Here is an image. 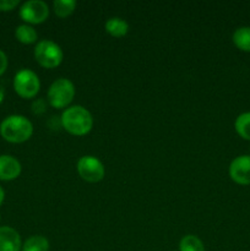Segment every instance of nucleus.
<instances>
[{
    "label": "nucleus",
    "instance_id": "obj_1",
    "mask_svg": "<svg viewBox=\"0 0 250 251\" xmlns=\"http://www.w3.org/2000/svg\"><path fill=\"white\" fill-rule=\"evenodd\" d=\"M61 126L74 136H85L92 130L93 118L82 105L66 108L60 118Z\"/></svg>",
    "mask_w": 250,
    "mask_h": 251
},
{
    "label": "nucleus",
    "instance_id": "obj_2",
    "mask_svg": "<svg viewBox=\"0 0 250 251\" xmlns=\"http://www.w3.org/2000/svg\"><path fill=\"white\" fill-rule=\"evenodd\" d=\"M33 125L24 115L14 114L5 118L0 124V135L10 144H22L31 139Z\"/></svg>",
    "mask_w": 250,
    "mask_h": 251
},
{
    "label": "nucleus",
    "instance_id": "obj_3",
    "mask_svg": "<svg viewBox=\"0 0 250 251\" xmlns=\"http://www.w3.org/2000/svg\"><path fill=\"white\" fill-rule=\"evenodd\" d=\"M64 53L60 46L55 42L43 39L37 43L34 48V59L37 63L46 69H54L59 66L63 61Z\"/></svg>",
    "mask_w": 250,
    "mask_h": 251
},
{
    "label": "nucleus",
    "instance_id": "obj_4",
    "mask_svg": "<svg viewBox=\"0 0 250 251\" xmlns=\"http://www.w3.org/2000/svg\"><path fill=\"white\" fill-rule=\"evenodd\" d=\"M75 97V86L69 78H58L48 90L49 104L56 109L66 108Z\"/></svg>",
    "mask_w": 250,
    "mask_h": 251
},
{
    "label": "nucleus",
    "instance_id": "obj_5",
    "mask_svg": "<svg viewBox=\"0 0 250 251\" xmlns=\"http://www.w3.org/2000/svg\"><path fill=\"white\" fill-rule=\"evenodd\" d=\"M14 90L24 100H31L41 90V81L34 71L22 69L17 71L14 77Z\"/></svg>",
    "mask_w": 250,
    "mask_h": 251
},
{
    "label": "nucleus",
    "instance_id": "obj_6",
    "mask_svg": "<svg viewBox=\"0 0 250 251\" xmlns=\"http://www.w3.org/2000/svg\"><path fill=\"white\" fill-rule=\"evenodd\" d=\"M77 173L87 183H98L104 178L105 169L102 162L93 156H83L77 162Z\"/></svg>",
    "mask_w": 250,
    "mask_h": 251
},
{
    "label": "nucleus",
    "instance_id": "obj_7",
    "mask_svg": "<svg viewBox=\"0 0 250 251\" xmlns=\"http://www.w3.org/2000/svg\"><path fill=\"white\" fill-rule=\"evenodd\" d=\"M49 16V7L43 0H28L20 7V17L27 25H39Z\"/></svg>",
    "mask_w": 250,
    "mask_h": 251
},
{
    "label": "nucleus",
    "instance_id": "obj_8",
    "mask_svg": "<svg viewBox=\"0 0 250 251\" xmlns=\"http://www.w3.org/2000/svg\"><path fill=\"white\" fill-rule=\"evenodd\" d=\"M228 173L234 183L239 185H250V154L235 157L230 162Z\"/></svg>",
    "mask_w": 250,
    "mask_h": 251
},
{
    "label": "nucleus",
    "instance_id": "obj_9",
    "mask_svg": "<svg viewBox=\"0 0 250 251\" xmlns=\"http://www.w3.org/2000/svg\"><path fill=\"white\" fill-rule=\"evenodd\" d=\"M21 163L10 154H0V180L10 181L21 174Z\"/></svg>",
    "mask_w": 250,
    "mask_h": 251
},
{
    "label": "nucleus",
    "instance_id": "obj_10",
    "mask_svg": "<svg viewBox=\"0 0 250 251\" xmlns=\"http://www.w3.org/2000/svg\"><path fill=\"white\" fill-rule=\"evenodd\" d=\"M22 242L19 232L7 226L0 227V251H21Z\"/></svg>",
    "mask_w": 250,
    "mask_h": 251
},
{
    "label": "nucleus",
    "instance_id": "obj_11",
    "mask_svg": "<svg viewBox=\"0 0 250 251\" xmlns=\"http://www.w3.org/2000/svg\"><path fill=\"white\" fill-rule=\"evenodd\" d=\"M105 31L114 38H122L129 32V25L120 17H112L105 22Z\"/></svg>",
    "mask_w": 250,
    "mask_h": 251
},
{
    "label": "nucleus",
    "instance_id": "obj_12",
    "mask_svg": "<svg viewBox=\"0 0 250 251\" xmlns=\"http://www.w3.org/2000/svg\"><path fill=\"white\" fill-rule=\"evenodd\" d=\"M15 37L17 41L22 44H32L36 43L38 34H37L36 29L31 26V25H20L15 29Z\"/></svg>",
    "mask_w": 250,
    "mask_h": 251
},
{
    "label": "nucleus",
    "instance_id": "obj_13",
    "mask_svg": "<svg viewBox=\"0 0 250 251\" xmlns=\"http://www.w3.org/2000/svg\"><path fill=\"white\" fill-rule=\"evenodd\" d=\"M233 43L238 49L250 53V27H239L233 33Z\"/></svg>",
    "mask_w": 250,
    "mask_h": 251
},
{
    "label": "nucleus",
    "instance_id": "obj_14",
    "mask_svg": "<svg viewBox=\"0 0 250 251\" xmlns=\"http://www.w3.org/2000/svg\"><path fill=\"white\" fill-rule=\"evenodd\" d=\"M21 251H49V240L43 235H32L22 244Z\"/></svg>",
    "mask_w": 250,
    "mask_h": 251
},
{
    "label": "nucleus",
    "instance_id": "obj_15",
    "mask_svg": "<svg viewBox=\"0 0 250 251\" xmlns=\"http://www.w3.org/2000/svg\"><path fill=\"white\" fill-rule=\"evenodd\" d=\"M234 127L237 134L242 139L250 141V112L242 113L240 115H238L234 123Z\"/></svg>",
    "mask_w": 250,
    "mask_h": 251
},
{
    "label": "nucleus",
    "instance_id": "obj_16",
    "mask_svg": "<svg viewBox=\"0 0 250 251\" xmlns=\"http://www.w3.org/2000/svg\"><path fill=\"white\" fill-rule=\"evenodd\" d=\"M76 9V1L75 0H55L53 2V10L54 14L60 19H65V17L70 16Z\"/></svg>",
    "mask_w": 250,
    "mask_h": 251
},
{
    "label": "nucleus",
    "instance_id": "obj_17",
    "mask_svg": "<svg viewBox=\"0 0 250 251\" xmlns=\"http://www.w3.org/2000/svg\"><path fill=\"white\" fill-rule=\"evenodd\" d=\"M179 251H205V245L196 235H185L179 243Z\"/></svg>",
    "mask_w": 250,
    "mask_h": 251
},
{
    "label": "nucleus",
    "instance_id": "obj_18",
    "mask_svg": "<svg viewBox=\"0 0 250 251\" xmlns=\"http://www.w3.org/2000/svg\"><path fill=\"white\" fill-rule=\"evenodd\" d=\"M19 0H0V11H11L15 7L19 6Z\"/></svg>",
    "mask_w": 250,
    "mask_h": 251
},
{
    "label": "nucleus",
    "instance_id": "obj_19",
    "mask_svg": "<svg viewBox=\"0 0 250 251\" xmlns=\"http://www.w3.org/2000/svg\"><path fill=\"white\" fill-rule=\"evenodd\" d=\"M46 102H44L43 100H37L32 103V112H33L34 114H42V113L46 112Z\"/></svg>",
    "mask_w": 250,
    "mask_h": 251
},
{
    "label": "nucleus",
    "instance_id": "obj_20",
    "mask_svg": "<svg viewBox=\"0 0 250 251\" xmlns=\"http://www.w3.org/2000/svg\"><path fill=\"white\" fill-rule=\"evenodd\" d=\"M7 65H9V60H7V55L4 51L0 49V76L6 71Z\"/></svg>",
    "mask_w": 250,
    "mask_h": 251
},
{
    "label": "nucleus",
    "instance_id": "obj_21",
    "mask_svg": "<svg viewBox=\"0 0 250 251\" xmlns=\"http://www.w3.org/2000/svg\"><path fill=\"white\" fill-rule=\"evenodd\" d=\"M4 200H5V191L4 189H2V186L0 185V206L4 203Z\"/></svg>",
    "mask_w": 250,
    "mask_h": 251
},
{
    "label": "nucleus",
    "instance_id": "obj_22",
    "mask_svg": "<svg viewBox=\"0 0 250 251\" xmlns=\"http://www.w3.org/2000/svg\"><path fill=\"white\" fill-rule=\"evenodd\" d=\"M4 93H5L4 88H2L1 86H0V103H1L2 100H4Z\"/></svg>",
    "mask_w": 250,
    "mask_h": 251
}]
</instances>
